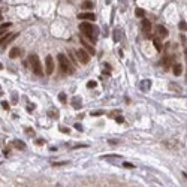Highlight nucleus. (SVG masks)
<instances>
[{
    "instance_id": "ddd939ff",
    "label": "nucleus",
    "mask_w": 187,
    "mask_h": 187,
    "mask_svg": "<svg viewBox=\"0 0 187 187\" xmlns=\"http://www.w3.org/2000/svg\"><path fill=\"white\" fill-rule=\"evenodd\" d=\"M153 45H154V48H156L159 52L163 49V47H162V42H160V37H154V39H153Z\"/></svg>"
},
{
    "instance_id": "bb28decb",
    "label": "nucleus",
    "mask_w": 187,
    "mask_h": 187,
    "mask_svg": "<svg viewBox=\"0 0 187 187\" xmlns=\"http://www.w3.org/2000/svg\"><path fill=\"white\" fill-rule=\"evenodd\" d=\"M102 114H103V111H93V112H91V115H93V117H96V115H102Z\"/></svg>"
},
{
    "instance_id": "dca6fc26",
    "label": "nucleus",
    "mask_w": 187,
    "mask_h": 187,
    "mask_svg": "<svg viewBox=\"0 0 187 187\" xmlns=\"http://www.w3.org/2000/svg\"><path fill=\"white\" fill-rule=\"evenodd\" d=\"M20 52H21L20 48H12V49L9 51V57H11V59H16L18 55H20Z\"/></svg>"
},
{
    "instance_id": "7ed1b4c3",
    "label": "nucleus",
    "mask_w": 187,
    "mask_h": 187,
    "mask_svg": "<svg viewBox=\"0 0 187 187\" xmlns=\"http://www.w3.org/2000/svg\"><path fill=\"white\" fill-rule=\"evenodd\" d=\"M59 66H60V70L64 73V75H70L73 73V67H72V62H69V59L66 57V54H59Z\"/></svg>"
},
{
    "instance_id": "58836bf2",
    "label": "nucleus",
    "mask_w": 187,
    "mask_h": 187,
    "mask_svg": "<svg viewBox=\"0 0 187 187\" xmlns=\"http://www.w3.org/2000/svg\"><path fill=\"white\" fill-rule=\"evenodd\" d=\"M184 52H186V62H187V49H186V51H184Z\"/></svg>"
},
{
    "instance_id": "9d476101",
    "label": "nucleus",
    "mask_w": 187,
    "mask_h": 187,
    "mask_svg": "<svg viewBox=\"0 0 187 187\" xmlns=\"http://www.w3.org/2000/svg\"><path fill=\"white\" fill-rule=\"evenodd\" d=\"M156 34L160 39H163V37H168V30L163 26H156Z\"/></svg>"
},
{
    "instance_id": "6ab92c4d",
    "label": "nucleus",
    "mask_w": 187,
    "mask_h": 187,
    "mask_svg": "<svg viewBox=\"0 0 187 187\" xmlns=\"http://www.w3.org/2000/svg\"><path fill=\"white\" fill-rule=\"evenodd\" d=\"M135 15H136V16H139V18H144V16H145V11H144V9H141V8H136Z\"/></svg>"
},
{
    "instance_id": "4c0bfd02",
    "label": "nucleus",
    "mask_w": 187,
    "mask_h": 187,
    "mask_svg": "<svg viewBox=\"0 0 187 187\" xmlns=\"http://www.w3.org/2000/svg\"><path fill=\"white\" fill-rule=\"evenodd\" d=\"M5 33H6V31H3V30H0V37H2V36H3Z\"/></svg>"
},
{
    "instance_id": "72a5a7b5",
    "label": "nucleus",
    "mask_w": 187,
    "mask_h": 187,
    "mask_svg": "<svg viewBox=\"0 0 187 187\" xmlns=\"http://www.w3.org/2000/svg\"><path fill=\"white\" fill-rule=\"evenodd\" d=\"M75 129H77V130H79V132H82V126L78 123V124H75Z\"/></svg>"
},
{
    "instance_id": "b1692460",
    "label": "nucleus",
    "mask_w": 187,
    "mask_h": 187,
    "mask_svg": "<svg viewBox=\"0 0 187 187\" xmlns=\"http://www.w3.org/2000/svg\"><path fill=\"white\" fill-rule=\"evenodd\" d=\"M59 130H60V132H63V133H69L70 132V130L67 127H64V126H59Z\"/></svg>"
},
{
    "instance_id": "4be33fe9",
    "label": "nucleus",
    "mask_w": 187,
    "mask_h": 187,
    "mask_svg": "<svg viewBox=\"0 0 187 187\" xmlns=\"http://www.w3.org/2000/svg\"><path fill=\"white\" fill-rule=\"evenodd\" d=\"M102 159H121L120 154H108V156H103Z\"/></svg>"
},
{
    "instance_id": "473e14b6",
    "label": "nucleus",
    "mask_w": 187,
    "mask_h": 187,
    "mask_svg": "<svg viewBox=\"0 0 187 187\" xmlns=\"http://www.w3.org/2000/svg\"><path fill=\"white\" fill-rule=\"evenodd\" d=\"M48 114H49V115H51L52 118H57V114H55V111H49Z\"/></svg>"
},
{
    "instance_id": "a19ab883",
    "label": "nucleus",
    "mask_w": 187,
    "mask_h": 187,
    "mask_svg": "<svg viewBox=\"0 0 187 187\" xmlns=\"http://www.w3.org/2000/svg\"><path fill=\"white\" fill-rule=\"evenodd\" d=\"M2 18H3V16H2V15H0V21H2Z\"/></svg>"
},
{
    "instance_id": "e433bc0d",
    "label": "nucleus",
    "mask_w": 187,
    "mask_h": 187,
    "mask_svg": "<svg viewBox=\"0 0 187 187\" xmlns=\"http://www.w3.org/2000/svg\"><path fill=\"white\" fill-rule=\"evenodd\" d=\"M27 109H29V111H33V109H34V106H33V105H29V106H27Z\"/></svg>"
},
{
    "instance_id": "f03ea898",
    "label": "nucleus",
    "mask_w": 187,
    "mask_h": 187,
    "mask_svg": "<svg viewBox=\"0 0 187 187\" xmlns=\"http://www.w3.org/2000/svg\"><path fill=\"white\" fill-rule=\"evenodd\" d=\"M29 64H30V67H31V70L37 75V77H42L44 75V69H42V64H41V60H39V57H37L36 54H30L29 55Z\"/></svg>"
},
{
    "instance_id": "c85d7f7f",
    "label": "nucleus",
    "mask_w": 187,
    "mask_h": 187,
    "mask_svg": "<svg viewBox=\"0 0 187 187\" xmlns=\"http://www.w3.org/2000/svg\"><path fill=\"white\" fill-rule=\"evenodd\" d=\"M123 166H124V168H132V169L135 168V166H133V163H129V162H124V163H123Z\"/></svg>"
},
{
    "instance_id": "cd10ccee",
    "label": "nucleus",
    "mask_w": 187,
    "mask_h": 187,
    "mask_svg": "<svg viewBox=\"0 0 187 187\" xmlns=\"http://www.w3.org/2000/svg\"><path fill=\"white\" fill-rule=\"evenodd\" d=\"M118 36H120V33H118V30H115V33H114V41H115V42L120 41V37H118Z\"/></svg>"
},
{
    "instance_id": "c756f323",
    "label": "nucleus",
    "mask_w": 187,
    "mask_h": 187,
    "mask_svg": "<svg viewBox=\"0 0 187 187\" xmlns=\"http://www.w3.org/2000/svg\"><path fill=\"white\" fill-rule=\"evenodd\" d=\"M115 120H117V123H124V118L121 115H115Z\"/></svg>"
},
{
    "instance_id": "1a4fd4ad",
    "label": "nucleus",
    "mask_w": 187,
    "mask_h": 187,
    "mask_svg": "<svg viewBox=\"0 0 187 187\" xmlns=\"http://www.w3.org/2000/svg\"><path fill=\"white\" fill-rule=\"evenodd\" d=\"M81 47H82V48H84V49H85V51H87L90 55H94V54H96V49H94V47H93L91 44H88L87 41H84V39H81Z\"/></svg>"
},
{
    "instance_id": "412c9836",
    "label": "nucleus",
    "mask_w": 187,
    "mask_h": 187,
    "mask_svg": "<svg viewBox=\"0 0 187 187\" xmlns=\"http://www.w3.org/2000/svg\"><path fill=\"white\" fill-rule=\"evenodd\" d=\"M178 29H180L181 31H187V23L180 21V23H178Z\"/></svg>"
},
{
    "instance_id": "f257e3e1",
    "label": "nucleus",
    "mask_w": 187,
    "mask_h": 187,
    "mask_svg": "<svg viewBox=\"0 0 187 187\" xmlns=\"http://www.w3.org/2000/svg\"><path fill=\"white\" fill-rule=\"evenodd\" d=\"M79 29H81V33L85 37H88V41L91 44L96 42V39H97V27H93L88 21H84V23L79 24Z\"/></svg>"
},
{
    "instance_id": "2eb2a0df",
    "label": "nucleus",
    "mask_w": 187,
    "mask_h": 187,
    "mask_svg": "<svg viewBox=\"0 0 187 187\" xmlns=\"http://www.w3.org/2000/svg\"><path fill=\"white\" fill-rule=\"evenodd\" d=\"M12 144H14V147L18 148V150H24V148H26V144H24L23 141H20V139H14Z\"/></svg>"
},
{
    "instance_id": "5701e85b",
    "label": "nucleus",
    "mask_w": 187,
    "mask_h": 187,
    "mask_svg": "<svg viewBox=\"0 0 187 187\" xmlns=\"http://www.w3.org/2000/svg\"><path fill=\"white\" fill-rule=\"evenodd\" d=\"M59 100H60L62 103L66 102V94H64V93H60V94H59Z\"/></svg>"
},
{
    "instance_id": "a878e982",
    "label": "nucleus",
    "mask_w": 187,
    "mask_h": 187,
    "mask_svg": "<svg viewBox=\"0 0 187 187\" xmlns=\"http://www.w3.org/2000/svg\"><path fill=\"white\" fill-rule=\"evenodd\" d=\"M63 165H67V162H54L52 166H63Z\"/></svg>"
},
{
    "instance_id": "f8f14e48",
    "label": "nucleus",
    "mask_w": 187,
    "mask_h": 187,
    "mask_svg": "<svg viewBox=\"0 0 187 187\" xmlns=\"http://www.w3.org/2000/svg\"><path fill=\"white\" fill-rule=\"evenodd\" d=\"M93 8H94V5H93V2H90V0H87V2H84L81 5V9L82 11H91Z\"/></svg>"
},
{
    "instance_id": "ea45409f",
    "label": "nucleus",
    "mask_w": 187,
    "mask_h": 187,
    "mask_svg": "<svg viewBox=\"0 0 187 187\" xmlns=\"http://www.w3.org/2000/svg\"><path fill=\"white\" fill-rule=\"evenodd\" d=\"M2 69H3V64H2V63H0V70H2Z\"/></svg>"
},
{
    "instance_id": "c9c22d12",
    "label": "nucleus",
    "mask_w": 187,
    "mask_h": 187,
    "mask_svg": "<svg viewBox=\"0 0 187 187\" xmlns=\"http://www.w3.org/2000/svg\"><path fill=\"white\" fill-rule=\"evenodd\" d=\"M108 142H109V144H118V141H115V139H109Z\"/></svg>"
},
{
    "instance_id": "393cba45",
    "label": "nucleus",
    "mask_w": 187,
    "mask_h": 187,
    "mask_svg": "<svg viewBox=\"0 0 187 187\" xmlns=\"http://www.w3.org/2000/svg\"><path fill=\"white\" fill-rule=\"evenodd\" d=\"M96 85H97L96 81H88V82H87V87H88V88H93V87H96Z\"/></svg>"
},
{
    "instance_id": "0eeeda50",
    "label": "nucleus",
    "mask_w": 187,
    "mask_h": 187,
    "mask_svg": "<svg viewBox=\"0 0 187 187\" xmlns=\"http://www.w3.org/2000/svg\"><path fill=\"white\" fill-rule=\"evenodd\" d=\"M18 34H11V33H8V34H3L2 37H0V48H5L12 39H15Z\"/></svg>"
},
{
    "instance_id": "423d86ee",
    "label": "nucleus",
    "mask_w": 187,
    "mask_h": 187,
    "mask_svg": "<svg viewBox=\"0 0 187 187\" xmlns=\"http://www.w3.org/2000/svg\"><path fill=\"white\" fill-rule=\"evenodd\" d=\"M78 18L79 20H82V21H96V15L93 14V12H87V11H82L79 15H78Z\"/></svg>"
},
{
    "instance_id": "2f4dec72",
    "label": "nucleus",
    "mask_w": 187,
    "mask_h": 187,
    "mask_svg": "<svg viewBox=\"0 0 187 187\" xmlns=\"http://www.w3.org/2000/svg\"><path fill=\"white\" fill-rule=\"evenodd\" d=\"M26 132H27V133H29L30 136H34V132H33L31 129H29V127H27V129H26Z\"/></svg>"
},
{
    "instance_id": "9b49d317",
    "label": "nucleus",
    "mask_w": 187,
    "mask_h": 187,
    "mask_svg": "<svg viewBox=\"0 0 187 187\" xmlns=\"http://www.w3.org/2000/svg\"><path fill=\"white\" fill-rule=\"evenodd\" d=\"M139 88H141L144 93H147L150 88H151V81H150V79H142L141 84H139Z\"/></svg>"
},
{
    "instance_id": "6e6552de",
    "label": "nucleus",
    "mask_w": 187,
    "mask_h": 187,
    "mask_svg": "<svg viewBox=\"0 0 187 187\" xmlns=\"http://www.w3.org/2000/svg\"><path fill=\"white\" fill-rule=\"evenodd\" d=\"M45 70H47L48 75H51L52 70H54V62H52L51 55H47V59H45Z\"/></svg>"
},
{
    "instance_id": "4468645a",
    "label": "nucleus",
    "mask_w": 187,
    "mask_h": 187,
    "mask_svg": "<svg viewBox=\"0 0 187 187\" xmlns=\"http://www.w3.org/2000/svg\"><path fill=\"white\" fill-rule=\"evenodd\" d=\"M81 105H82V103H81V97L77 96V97H73V99H72V106H73L75 109H79Z\"/></svg>"
},
{
    "instance_id": "a211bd4d",
    "label": "nucleus",
    "mask_w": 187,
    "mask_h": 187,
    "mask_svg": "<svg viewBox=\"0 0 187 187\" xmlns=\"http://www.w3.org/2000/svg\"><path fill=\"white\" fill-rule=\"evenodd\" d=\"M162 63H163V67H165V69H169V67H171V57H168V55H166Z\"/></svg>"
},
{
    "instance_id": "aec40b11",
    "label": "nucleus",
    "mask_w": 187,
    "mask_h": 187,
    "mask_svg": "<svg viewBox=\"0 0 187 187\" xmlns=\"http://www.w3.org/2000/svg\"><path fill=\"white\" fill-rule=\"evenodd\" d=\"M11 100H12V105H16L18 103V94H16V91H14L12 94H11Z\"/></svg>"
},
{
    "instance_id": "f3484780",
    "label": "nucleus",
    "mask_w": 187,
    "mask_h": 187,
    "mask_svg": "<svg viewBox=\"0 0 187 187\" xmlns=\"http://www.w3.org/2000/svg\"><path fill=\"white\" fill-rule=\"evenodd\" d=\"M181 70H183L181 64H180V63H174V73H175V77H180V75H181Z\"/></svg>"
},
{
    "instance_id": "7c9ffc66",
    "label": "nucleus",
    "mask_w": 187,
    "mask_h": 187,
    "mask_svg": "<svg viewBox=\"0 0 187 187\" xmlns=\"http://www.w3.org/2000/svg\"><path fill=\"white\" fill-rule=\"evenodd\" d=\"M2 106H3V109H9V103H8V102H5V100L2 102Z\"/></svg>"
},
{
    "instance_id": "f704fd0d",
    "label": "nucleus",
    "mask_w": 187,
    "mask_h": 187,
    "mask_svg": "<svg viewBox=\"0 0 187 187\" xmlns=\"http://www.w3.org/2000/svg\"><path fill=\"white\" fill-rule=\"evenodd\" d=\"M36 144H37V145H44V139H37Z\"/></svg>"
},
{
    "instance_id": "20e7f679",
    "label": "nucleus",
    "mask_w": 187,
    "mask_h": 187,
    "mask_svg": "<svg viewBox=\"0 0 187 187\" xmlns=\"http://www.w3.org/2000/svg\"><path fill=\"white\" fill-rule=\"evenodd\" d=\"M75 55L78 57V60H79L82 64H87V63L90 62V57H91V55H90L84 48H81V49H78V51H75Z\"/></svg>"
},
{
    "instance_id": "39448f33",
    "label": "nucleus",
    "mask_w": 187,
    "mask_h": 187,
    "mask_svg": "<svg viewBox=\"0 0 187 187\" xmlns=\"http://www.w3.org/2000/svg\"><path fill=\"white\" fill-rule=\"evenodd\" d=\"M142 30H144V33H145L147 37H151L153 26H151V23H150V20H147V18H142Z\"/></svg>"
}]
</instances>
